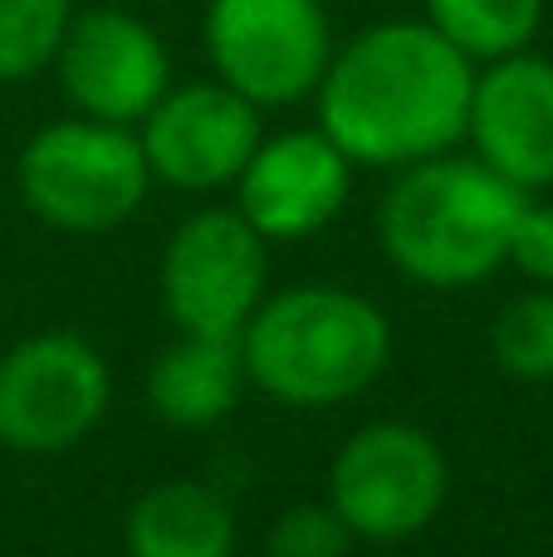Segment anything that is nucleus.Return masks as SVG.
<instances>
[{
    "mask_svg": "<svg viewBox=\"0 0 553 557\" xmlns=\"http://www.w3.org/2000/svg\"><path fill=\"white\" fill-rule=\"evenodd\" d=\"M476 64L427 20H378L333 49L319 127L353 166H411L466 143Z\"/></svg>",
    "mask_w": 553,
    "mask_h": 557,
    "instance_id": "f257e3e1",
    "label": "nucleus"
},
{
    "mask_svg": "<svg viewBox=\"0 0 553 557\" xmlns=\"http://www.w3.org/2000/svg\"><path fill=\"white\" fill-rule=\"evenodd\" d=\"M529 191L480 157H427L397 166L378 201V245L392 270L427 288L480 284L509 260V235Z\"/></svg>",
    "mask_w": 553,
    "mask_h": 557,
    "instance_id": "f03ea898",
    "label": "nucleus"
},
{
    "mask_svg": "<svg viewBox=\"0 0 553 557\" xmlns=\"http://www.w3.org/2000/svg\"><path fill=\"white\" fill-rule=\"evenodd\" d=\"M245 382L284 406H339L392 362V323L372 298L339 284H294L241 327Z\"/></svg>",
    "mask_w": 553,
    "mask_h": 557,
    "instance_id": "7ed1b4c3",
    "label": "nucleus"
},
{
    "mask_svg": "<svg viewBox=\"0 0 553 557\" xmlns=\"http://www.w3.org/2000/svg\"><path fill=\"white\" fill-rule=\"evenodd\" d=\"M15 176L29 215L64 235L118 231L137 215V206L147 201V186H152L133 127L98 123L84 113L39 127L20 152Z\"/></svg>",
    "mask_w": 553,
    "mask_h": 557,
    "instance_id": "20e7f679",
    "label": "nucleus"
},
{
    "mask_svg": "<svg viewBox=\"0 0 553 557\" xmlns=\"http://www.w3.org/2000/svg\"><path fill=\"white\" fill-rule=\"evenodd\" d=\"M451 494L446 450L421 425L372 421L343 441L329 470V504L362 543H407Z\"/></svg>",
    "mask_w": 553,
    "mask_h": 557,
    "instance_id": "39448f33",
    "label": "nucleus"
},
{
    "mask_svg": "<svg viewBox=\"0 0 553 557\" xmlns=\"http://www.w3.org/2000/svg\"><path fill=\"white\" fill-rule=\"evenodd\" d=\"M201 35L216 78L260 113L314 98L333 59L323 0H211Z\"/></svg>",
    "mask_w": 553,
    "mask_h": 557,
    "instance_id": "423d86ee",
    "label": "nucleus"
},
{
    "mask_svg": "<svg viewBox=\"0 0 553 557\" xmlns=\"http://www.w3.org/2000/svg\"><path fill=\"white\" fill-rule=\"evenodd\" d=\"M113 376L78 333H39L0 357V445L20 455H64L103 421Z\"/></svg>",
    "mask_w": 553,
    "mask_h": 557,
    "instance_id": "0eeeda50",
    "label": "nucleus"
},
{
    "mask_svg": "<svg viewBox=\"0 0 553 557\" xmlns=\"http://www.w3.org/2000/svg\"><path fill=\"white\" fill-rule=\"evenodd\" d=\"M162 308L192 337H241L265 304L270 255L265 235L241 211L186 215L162 250Z\"/></svg>",
    "mask_w": 553,
    "mask_h": 557,
    "instance_id": "6e6552de",
    "label": "nucleus"
},
{
    "mask_svg": "<svg viewBox=\"0 0 553 557\" xmlns=\"http://www.w3.org/2000/svg\"><path fill=\"white\" fill-rule=\"evenodd\" d=\"M54 74L74 113L137 127L172 88V54L143 15L94 5L74 10L64 45L54 54Z\"/></svg>",
    "mask_w": 553,
    "mask_h": 557,
    "instance_id": "1a4fd4ad",
    "label": "nucleus"
},
{
    "mask_svg": "<svg viewBox=\"0 0 553 557\" xmlns=\"http://www.w3.org/2000/svg\"><path fill=\"white\" fill-rule=\"evenodd\" d=\"M260 137V108L225 88L221 78L167 88L152 113L137 123V143H143L152 182H167L176 191L235 186Z\"/></svg>",
    "mask_w": 553,
    "mask_h": 557,
    "instance_id": "9d476101",
    "label": "nucleus"
},
{
    "mask_svg": "<svg viewBox=\"0 0 553 557\" xmlns=\"http://www.w3.org/2000/svg\"><path fill=\"white\" fill-rule=\"evenodd\" d=\"M235 186H241L235 211L265 240H309L348 206L353 162L323 127H294L280 137H260Z\"/></svg>",
    "mask_w": 553,
    "mask_h": 557,
    "instance_id": "9b49d317",
    "label": "nucleus"
},
{
    "mask_svg": "<svg viewBox=\"0 0 553 557\" xmlns=\"http://www.w3.org/2000/svg\"><path fill=\"white\" fill-rule=\"evenodd\" d=\"M466 143L519 191L553 186V59L519 49L476 64Z\"/></svg>",
    "mask_w": 553,
    "mask_h": 557,
    "instance_id": "f8f14e48",
    "label": "nucleus"
},
{
    "mask_svg": "<svg viewBox=\"0 0 553 557\" xmlns=\"http://www.w3.org/2000/svg\"><path fill=\"white\" fill-rule=\"evenodd\" d=\"M241 337L182 333V343L157 352L147 367V406L157 421L176 425V431H206V425L225 421L241 401Z\"/></svg>",
    "mask_w": 553,
    "mask_h": 557,
    "instance_id": "ddd939ff",
    "label": "nucleus"
},
{
    "mask_svg": "<svg viewBox=\"0 0 553 557\" xmlns=\"http://www.w3.org/2000/svg\"><path fill=\"white\" fill-rule=\"evenodd\" d=\"M123 543L127 557H231L235 513L211 484L167 480L133 504Z\"/></svg>",
    "mask_w": 553,
    "mask_h": 557,
    "instance_id": "4468645a",
    "label": "nucleus"
},
{
    "mask_svg": "<svg viewBox=\"0 0 553 557\" xmlns=\"http://www.w3.org/2000/svg\"><path fill=\"white\" fill-rule=\"evenodd\" d=\"M421 20L446 35L470 64L534 49L544 29V0H421Z\"/></svg>",
    "mask_w": 553,
    "mask_h": 557,
    "instance_id": "2eb2a0df",
    "label": "nucleus"
},
{
    "mask_svg": "<svg viewBox=\"0 0 553 557\" xmlns=\"http://www.w3.org/2000/svg\"><path fill=\"white\" fill-rule=\"evenodd\" d=\"M74 0H0V84H29L64 45Z\"/></svg>",
    "mask_w": 553,
    "mask_h": 557,
    "instance_id": "dca6fc26",
    "label": "nucleus"
},
{
    "mask_svg": "<svg viewBox=\"0 0 553 557\" xmlns=\"http://www.w3.org/2000/svg\"><path fill=\"white\" fill-rule=\"evenodd\" d=\"M490 357L515 382H553V288L509 298L490 323Z\"/></svg>",
    "mask_w": 553,
    "mask_h": 557,
    "instance_id": "f3484780",
    "label": "nucleus"
},
{
    "mask_svg": "<svg viewBox=\"0 0 553 557\" xmlns=\"http://www.w3.org/2000/svg\"><path fill=\"white\" fill-rule=\"evenodd\" d=\"M353 543L333 504H294L265 533V557H348Z\"/></svg>",
    "mask_w": 553,
    "mask_h": 557,
    "instance_id": "a211bd4d",
    "label": "nucleus"
},
{
    "mask_svg": "<svg viewBox=\"0 0 553 557\" xmlns=\"http://www.w3.org/2000/svg\"><path fill=\"white\" fill-rule=\"evenodd\" d=\"M529 284L553 288V206L529 201L515 221V235H509V260Z\"/></svg>",
    "mask_w": 553,
    "mask_h": 557,
    "instance_id": "6ab92c4d",
    "label": "nucleus"
},
{
    "mask_svg": "<svg viewBox=\"0 0 553 557\" xmlns=\"http://www.w3.org/2000/svg\"><path fill=\"white\" fill-rule=\"evenodd\" d=\"M323 5H329V0H323Z\"/></svg>",
    "mask_w": 553,
    "mask_h": 557,
    "instance_id": "aec40b11",
    "label": "nucleus"
}]
</instances>
